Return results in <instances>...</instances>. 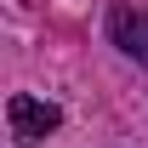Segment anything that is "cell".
Wrapping results in <instances>:
<instances>
[{"mask_svg":"<svg viewBox=\"0 0 148 148\" xmlns=\"http://www.w3.org/2000/svg\"><path fill=\"white\" fill-rule=\"evenodd\" d=\"M6 120H12V137H29V143L63 125V114H57V103H40V97H23V91L12 97V103H6Z\"/></svg>","mask_w":148,"mask_h":148,"instance_id":"6da1fadb","label":"cell"},{"mask_svg":"<svg viewBox=\"0 0 148 148\" xmlns=\"http://www.w3.org/2000/svg\"><path fill=\"white\" fill-rule=\"evenodd\" d=\"M108 34H114V46H120L125 57L148 63V12H131V6H114V17H108Z\"/></svg>","mask_w":148,"mask_h":148,"instance_id":"7a4b0ae2","label":"cell"}]
</instances>
